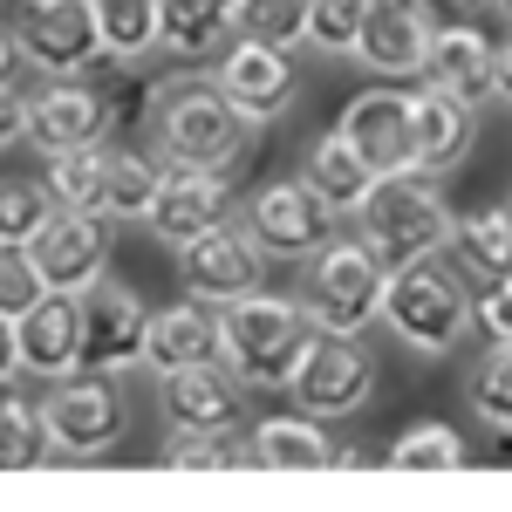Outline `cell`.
Returning <instances> with one entry per match:
<instances>
[{
	"label": "cell",
	"mask_w": 512,
	"mask_h": 512,
	"mask_svg": "<svg viewBox=\"0 0 512 512\" xmlns=\"http://www.w3.org/2000/svg\"><path fill=\"white\" fill-rule=\"evenodd\" d=\"M308 342H315V315L301 294L253 287L239 301H219V315H212V362L239 390H287Z\"/></svg>",
	"instance_id": "obj_1"
},
{
	"label": "cell",
	"mask_w": 512,
	"mask_h": 512,
	"mask_svg": "<svg viewBox=\"0 0 512 512\" xmlns=\"http://www.w3.org/2000/svg\"><path fill=\"white\" fill-rule=\"evenodd\" d=\"M355 219V239L383 260V267H410V260H431V253H451V198L437 192L431 171H383L369 198L349 212Z\"/></svg>",
	"instance_id": "obj_2"
},
{
	"label": "cell",
	"mask_w": 512,
	"mask_h": 512,
	"mask_svg": "<svg viewBox=\"0 0 512 512\" xmlns=\"http://www.w3.org/2000/svg\"><path fill=\"white\" fill-rule=\"evenodd\" d=\"M151 144L178 171H226L233 178L246 164V151H253V123L212 89V76H178V82H158Z\"/></svg>",
	"instance_id": "obj_3"
},
{
	"label": "cell",
	"mask_w": 512,
	"mask_h": 512,
	"mask_svg": "<svg viewBox=\"0 0 512 512\" xmlns=\"http://www.w3.org/2000/svg\"><path fill=\"white\" fill-rule=\"evenodd\" d=\"M383 328L410 355H451L465 335H472V287L451 274L444 260H410L383 280Z\"/></svg>",
	"instance_id": "obj_4"
},
{
	"label": "cell",
	"mask_w": 512,
	"mask_h": 512,
	"mask_svg": "<svg viewBox=\"0 0 512 512\" xmlns=\"http://www.w3.org/2000/svg\"><path fill=\"white\" fill-rule=\"evenodd\" d=\"M308 267V280H301V301H308V315H315V328H328V335H362V328H376V315H383V280H390V267L362 246V239H342L328 233L301 260Z\"/></svg>",
	"instance_id": "obj_5"
},
{
	"label": "cell",
	"mask_w": 512,
	"mask_h": 512,
	"mask_svg": "<svg viewBox=\"0 0 512 512\" xmlns=\"http://www.w3.org/2000/svg\"><path fill=\"white\" fill-rule=\"evenodd\" d=\"M41 417H48V437H55L62 458H103L130 424V403H123L117 376L69 369V376H55L41 390Z\"/></svg>",
	"instance_id": "obj_6"
},
{
	"label": "cell",
	"mask_w": 512,
	"mask_h": 512,
	"mask_svg": "<svg viewBox=\"0 0 512 512\" xmlns=\"http://www.w3.org/2000/svg\"><path fill=\"white\" fill-rule=\"evenodd\" d=\"M335 205L294 171V178H267V185H253L246 205H239V226L260 239V253L267 260H308L321 239L335 233Z\"/></svg>",
	"instance_id": "obj_7"
},
{
	"label": "cell",
	"mask_w": 512,
	"mask_h": 512,
	"mask_svg": "<svg viewBox=\"0 0 512 512\" xmlns=\"http://www.w3.org/2000/svg\"><path fill=\"white\" fill-rule=\"evenodd\" d=\"M287 396H294L301 417H355L376 396V355L362 349V335H328V328H315L308 355L287 376Z\"/></svg>",
	"instance_id": "obj_8"
},
{
	"label": "cell",
	"mask_w": 512,
	"mask_h": 512,
	"mask_svg": "<svg viewBox=\"0 0 512 512\" xmlns=\"http://www.w3.org/2000/svg\"><path fill=\"white\" fill-rule=\"evenodd\" d=\"M171 253H178V287L192 301H205V308L267 287V253H260V239L246 233L239 219H219V226L192 233L185 246H171Z\"/></svg>",
	"instance_id": "obj_9"
},
{
	"label": "cell",
	"mask_w": 512,
	"mask_h": 512,
	"mask_svg": "<svg viewBox=\"0 0 512 512\" xmlns=\"http://www.w3.org/2000/svg\"><path fill=\"white\" fill-rule=\"evenodd\" d=\"M14 41H21V62H35L48 82L103 69V35H96L89 0H28L14 21Z\"/></svg>",
	"instance_id": "obj_10"
},
{
	"label": "cell",
	"mask_w": 512,
	"mask_h": 512,
	"mask_svg": "<svg viewBox=\"0 0 512 512\" xmlns=\"http://www.w3.org/2000/svg\"><path fill=\"white\" fill-rule=\"evenodd\" d=\"M82 301V369H103V376H123L144 362V328H151V308L130 280L103 274L76 294Z\"/></svg>",
	"instance_id": "obj_11"
},
{
	"label": "cell",
	"mask_w": 512,
	"mask_h": 512,
	"mask_svg": "<svg viewBox=\"0 0 512 512\" xmlns=\"http://www.w3.org/2000/svg\"><path fill=\"white\" fill-rule=\"evenodd\" d=\"M212 89L233 103L239 117L253 123H280L294 110V48H274V41H226L219 48V69H212Z\"/></svg>",
	"instance_id": "obj_12"
},
{
	"label": "cell",
	"mask_w": 512,
	"mask_h": 512,
	"mask_svg": "<svg viewBox=\"0 0 512 512\" xmlns=\"http://www.w3.org/2000/svg\"><path fill=\"white\" fill-rule=\"evenodd\" d=\"M431 35H437L431 0H383V7H369V14H362L355 62H362L376 82H424Z\"/></svg>",
	"instance_id": "obj_13"
},
{
	"label": "cell",
	"mask_w": 512,
	"mask_h": 512,
	"mask_svg": "<svg viewBox=\"0 0 512 512\" xmlns=\"http://www.w3.org/2000/svg\"><path fill=\"white\" fill-rule=\"evenodd\" d=\"M28 260H35L41 287L82 294L89 280H103V274H110V219L55 205V212L41 219V233L28 239Z\"/></svg>",
	"instance_id": "obj_14"
},
{
	"label": "cell",
	"mask_w": 512,
	"mask_h": 512,
	"mask_svg": "<svg viewBox=\"0 0 512 512\" xmlns=\"http://www.w3.org/2000/svg\"><path fill=\"white\" fill-rule=\"evenodd\" d=\"M472 144H478V110L472 103H458V96L437 89V82L410 89V171L444 178V171H458V164L472 158Z\"/></svg>",
	"instance_id": "obj_15"
},
{
	"label": "cell",
	"mask_w": 512,
	"mask_h": 512,
	"mask_svg": "<svg viewBox=\"0 0 512 512\" xmlns=\"http://www.w3.org/2000/svg\"><path fill=\"white\" fill-rule=\"evenodd\" d=\"M239 396L246 390L219 362H185V369H164L158 376V410L178 431H239V417H246Z\"/></svg>",
	"instance_id": "obj_16"
},
{
	"label": "cell",
	"mask_w": 512,
	"mask_h": 512,
	"mask_svg": "<svg viewBox=\"0 0 512 512\" xmlns=\"http://www.w3.org/2000/svg\"><path fill=\"white\" fill-rule=\"evenodd\" d=\"M103 137V96L82 76H62L28 96V117H21V144H35L41 158L69 151V144H96Z\"/></svg>",
	"instance_id": "obj_17"
},
{
	"label": "cell",
	"mask_w": 512,
	"mask_h": 512,
	"mask_svg": "<svg viewBox=\"0 0 512 512\" xmlns=\"http://www.w3.org/2000/svg\"><path fill=\"white\" fill-rule=\"evenodd\" d=\"M14 342H21V369L41 376V383L82 369V301L62 294V287H48L35 308L14 321Z\"/></svg>",
	"instance_id": "obj_18"
},
{
	"label": "cell",
	"mask_w": 512,
	"mask_h": 512,
	"mask_svg": "<svg viewBox=\"0 0 512 512\" xmlns=\"http://www.w3.org/2000/svg\"><path fill=\"white\" fill-rule=\"evenodd\" d=\"M219 219H233V185H226V171H178V164H164L158 205H151L144 226H151L164 246H185L192 233L219 226Z\"/></svg>",
	"instance_id": "obj_19"
},
{
	"label": "cell",
	"mask_w": 512,
	"mask_h": 512,
	"mask_svg": "<svg viewBox=\"0 0 512 512\" xmlns=\"http://www.w3.org/2000/svg\"><path fill=\"white\" fill-rule=\"evenodd\" d=\"M335 130L369 158L376 178L383 171H403L410 164V89H362L349 110H342Z\"/></svg>",
	"instance_id": "obj_20"
},
{
	"label": "cell",
	"mask_w": 512,
	"mask_h": 512,
	"mask_svg": "<svg viewBox=\"0 0 512 512\" xmlns=\"http://www.w3.org/2000/svg\"><path fill=\"white\" fill-rule=\"evenodd\" d=\"M424 82L451 89L458 103H492V35L472 28V21H444L431 35V62H424Z\"/></svg>",
	"instance_id": "obj_21"
},
{
	"label": "cell",
	"mask_w": 512,
	"mask_h": 512,
	"mask_svg": "<svg viewBox=\"0 0 512 512\" xmlns=\"http://www.w3.org/2000/svg\"><path fill=\"white\" fill-rule=\"evenodd\" d=\"M246 451H253V472H328L335 465V437L321 431V417H301V410L260 417Z\"/></svg>",
	"instance_id": "obj_22"
},
{
	"label": "cell",
	"mask_w": 512,
	"mask_h": 512,
	"mask_svg": "<svg viewBox=\"0 0 512 512\" xmlns=\"http://www.w3.org/2000/svg\"><path fill=\"white\" fill-rule=\"evenodd\" d=\"M233 41V0H158V48L178 62H212Z\"/></svg>",
	"instance_id": "obj_23"
},
{
	"label": "cell",
	"mask_w": 512,
	"mask_h": 512,
	"mask_svg": "<svg viewBox=\"0 0 512 512\" xmlns=\"http://www.w3.org/2000/svg\"><path fill=\"white\" fill-rule=\"evenodd\" d=\"M301 178H308V185H315V192L328 198V205H335L342 219H349L355 205L369 198V185H376L369 158L355 151V144L342 137V130H321L315 144H308V158H301Z\"/></svg>",
	"instance_id": "obj_24"
},
{
	"label": "cell",
	"mask_w": 512,
	"mask_h": 512,
	"mask_svg": "<svg viewBox=\"0 0 512 512\" xmlns=\"http://www.w3.org/2000/svg\"><path fill=\"white\" fill-rule=\"evenodd\" d=\"M144 362L151 369H185V362H212V308L205 301H178V308H151V328H144Z\"/></svg>",
	"instance_id": "obj_25"
},
{
	"label": "cell",
	"mask_w": 512,
	"mask_h": 512,
	"mask_svg": "<svg viewBox=\"0 0 512 512\" xmlns=\"http://www.w3.org/2000/svg\"><path fill=\"white\" fill-rule=\"evenodd\" d=\"M164 164L144 151V144H117L110 151V178H103V219L110 226H144L151 205H158Z\"/></svg>",
	"instance_id": "obj_26"
},
{
	"label": "cell",
	"mask_w": 512,
	"mask_h": 512,
	"mask_svg": "<svg viewBox=\"0 0 512 512\" xmlns=\"http://www.w3.org/2000/svg\"><path fill=\"white\" fill-rule=\"evenodd\" d=\"M451 253H458V267L478 274V280L512 274V205L458 212V219H451Z\"/></svg>",
	"instance_id": "obj_27"
},
{
	"label": "cell",
	"mask_w": 512,
	"mask_h": 512,
	"mask_svg": "<svg viewBox=\"0 0 512 512\" xmlns=\"http://www.w3.org/2000/svg\"><path fill=\"white\" fill-rule=\"evenodd\" d=\"M96 35H103V62L137 69L158 55V0H89Z\"/></svg>",
	"instance_id": "obj_28"
},
{
	"label": "cell",
	"mask_w": 512,
	"mask_h": 512,
	"mask_svg": "<svg viewBox=\"0 0 512 512\" xmlns=\"http://www.w3.org/2000/svg\"><path fill=\"white\" fill-rule=\"evenodd\" d=\"M103 178H110V144L96 137V144H69V151H55L48 171H41V185L55 205H69V212H96L103 219Z\"/></svg>",
	"instance_id": "obj_29"
},
{
	"label": "cell",
	"mask_w": 512,
	"mask_h": 512,
	"mask_svg": "<svg viewBox=\"0 0 512 512\" xmlns=\"http://www.w3.org/2000/svg\"><path fill=\"white\" fill-rule=\"evenodd\" d=\"M55 458V437L41 417V396L0 390V472H41Z\"/></svg>",
	"instance_id": "obj_30"
},
{
	"label": "cell",
	"mask_w": 512,
	"mask_h": 512,
	"mask_svg": "<svg viewBox=\"0 0 512 512\" xmlns=\"http://www.w3.org/2000/svg\"><path fill=\"white\" fill-rule=\"evenodd\" d=\"M164 465L171 472H253V451L239 431H178L164 437Z\"/></svg>",
	"instance_id": "obj_31"
},
{
	"label": "cell",
	"mask_w": 512,
	"mask_h": 512,
	"mask_svg": "<svg viewBox=\"0 0 512 512\" xmlns=\"http://www.w3.org/2000/svg\"><path fill=\"white\" fill-rule=\"evenodd\" d=\"M465 403L485 431L512 437V342H485V362L465 376Z\"/></svg>",
	"instance_id": "obj_32"
},
{
	"label": "cell",
	"mask_w": 512,
	"mask_h": 512,
	"mask_svg": "<svg viewBox=\"0 0 512 512\" xmlns=\"http://www.w3.org/2000/svg\"><path fill=\"white\" fill-rule=\"evenodd\" d=\"M465 458H472V451H465V437L451 431V424H437V417H431V424H410V431L383 451V465H390V472H458Z\"/></svg>",
	"instance_id": "obj_33"
},
{
	"label": "cell",
	"mask_w": 512,
	"mask_h": 512,
	"mask_svg": "<svg viewBox=\"0 0 512 512\" xmlns=\"http://www.w3.org/2000/svg\"><path fill=\"white\" fill-rule=\"evenodd\" d=\"M362 14H369V0H308V21H301V48H315L321 62H342V55H355Z\"/></svg>",
	"instance_id": "obj_34"
},
{
	"label": "cell",
	"mask_w": 512,
	"mask_h": 512,
	"mask_svg": "<svg viewBox=\"0 0 512 512\" xmlns=\"http://www.w3.org/2000/svg\"><path fill=\"white\" fill-rule=\"evenodd\" d=\"M301 21H308V0H233V35L239 41L301 48Z\"/></svg>",
	"instance_id": "obj_35"
},
{
	"label": "cell",
	"mask_w": 512,
	"mask_h": 512,
	"mask_svg": "<svg viewBox=\"0 0 512 512\" xmlns=\"http://www.w3.org/2000/svg\"><path fill=\"white\" fill-rule=\"evenodd\" d=\"M158 117V82H117L103 96V144H144Z\"/></svg>",
	"instance_id": "obj_36"
},
{
	"label": "cell",
	"mask_w": 512,
	"mask_h": 512,
	"mask_svg": "<svg viewBox=\"0 0 512 512\" xmlns=\"http://www.w3.org/2000/svg\"><path fill=\"white\" fill-rule=\"evenodd\" d=\"M48 212H55V198L41 178H0V246H28Z\"/></svg>",
	"instance_id": "obj_37"
},
{
	"label": "cell",
	"mask_w": 512,
	"mask_h": 512,
	"mask_svg": "<svg viewBox=\"0 0 512 512\" xmlns=\"http://www.w3.org/2000/svg\"><path fill=\"white\" fill-rule=\"evenodd\" d=\"M41 294V274H35V260H28V246H0V315L7 321H21L28 308H35Z\"/></svg>",
	"instance_id": "obj_38"
},
{
	"label": "cell",
	"mask_w": 512,
	"mask_h": 512,
	"mask_svg": "<svg viewBox=\"0 0 512 512\" xmlns=\"http://www.w3.org/2000/svg\"><path fill=\"white\" fill-rule=\"evenodd\" d=\"M472 328L485 335V342H512V274L478 280V294H472Z\"/></svg>",
	"instance_id": "obj_39"
},
{
	"label": "cell",
	"mask_w": 512,
	"mask_h": 512,
	"mask_svg": "<svg viewBox=\"0 0 512 512\" xmlns=\"http://www.w3.org/2000/svg\"><path fill=\"white\" fill-rule=\"evenodd\" d=\"M21 117H28V96H21L14 82H0V151L21 144Z\"/></svg>",
	"instance_id": "obj_40"
},
{
	"label": "cell",
	"mask_w": 512,
	"mask_h": 512,
	"mask_svg": "<svg viewBox=\"0 0 512 512\" xmlns=\"http://www.w3.org/2000/svg\"><path fill=\"white\" fill-rule=\"evenodd\" d=\"M14 376H21V342H14V321L0 315V390H14Z\"/></svg>",
	"instance_id": "obj_41"
},
{
	"label": "cell",
	"mask_w": 512,
	"mask_h": 512,
	"mask_svg": "<svg viewBox=\"0 0 512 512\" xmlns=\"http://www.w3.org/2000/svg\"><path fill=\"white\" fill-rule=\"evenodd\" d=\"M492 96H499V103H512V35L492 41Z\"/></svg>",
	"instance_id": "obj_42"
},
{
	"label": "cell",
	"mask_w": 512,
	"mask_h": 512,
	"mask_svg": "<svg viewBox=\"0 0 512 512\" xmlns=\"http://www.w3.org/2000/svg\"><path fill=\"white\" fill-rule=\"evenodd\" d=\"M21 69V41H14V21H0V82H14Z\"/></svg>",
	"instance_id": "obj_43"
},
{
	"label": "cell",
	"mask_w": 512,
	"mask_h": 512,
	"mask_svg": "<svg viewBox=\"0 0 512 512\" xmlns=\"http://www.w3.org/2000/svg\"><path fill=\"white\" fill-rule=\"evenodd\" d=\"M492 7H499V21H506V28H512V0H492Z\"/></svg>",
	"instance_id": "obj_44"
},
{
	"label": "cell",
	"mask_w": 512,
	"mask_h": 512,
	"mask_svg": "<svg viewBox=\"0 0 512 512\" xmlns=\"http://www.w3.org/2000/svg\"><path fill=\"white\" fill-rule=\"evenodd\" d=\"M451 7H485V0H451Z\"/></svg>",
	"instance_id": "obj_45"
},
{
	"label": "cell",
	"mask_w": 512,
	"mask_h": 512,
	"mask_svg": "<svg viewBox=\"0 0 512 512\" xmlns=\"http://www.w3.org/2000/svg\"><path fill=\"white\" fill-rule=\"evenodd\" d=\"M369 7H383V0H369Z\"/></svg>",
	"instance_id": "obj_46"
},
{
	"label": "cell",
	"mask_w": 512,
	"mask_h": 512,
	"mask_svg": "<svg viewBox=\"0 0 512 512\" xmlns=\"http://www.w3.org/2000/svg\"><path fill=\"white\" fill-rule=\"evenodd\" d=\"M506 205H512V198H506Z\"/></svg>",
	"instance_id": "obj_47"
}]
</instances>
